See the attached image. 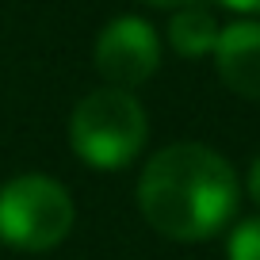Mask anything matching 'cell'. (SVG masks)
I'll list each match as a JSON object with an SVG mask.
<instances>
[{"label":"cell","mask_w":260,"mask_h":260,"mask_svg":"<svg viewBox=\"0 0 260 260\" xmlns=\"http://www.w3.org/2000/svg\"><path fill=\"white\" fill-rule=\"evenodd\" d=\"M218 4H226L234 12H260V0H218Z\"/></svg>","instance_id":"obj_10"},{"label":"cell","mask_w":260,"mask_h":260,"mask_svg":"<svg viewBox=\"0 0 260 260\" xmlns=\"http://www.w3.org/2000/svg\"><path fill=\"white\" fill-rule=\"evenodd\" d=\"M161 65V39L138 16H119L100 31L96 39V69L107 88H138Z\"/></svg>","instance_id":"obj_4"},{"label":"cell","mask_w":260,"mask_h":260,"mask_svg":"<svg viewBox=\"0 0 260 260\" xmlns=\"http://www.w3.org/2000/svg\"><path fill=\"white\" fill-rule=\"evenodd\" d=\"M77 222L73 195L54 176L23 172L0 187V241L23 252H50Z\"/></svg>","instance_id":"obj_3"},{"label":"cell","mask_w":260,"mask_h":260,"mask_svg":"<svg viewBox=\"0 0 260 260\" xmlns=\"http://www.w3.org/2000/svg\"><path fill=\"white\" fill-rule=\"evenodd\" d=\"M142 4H149V8H169V12H180V8H191V4H199V0H142Z\"/></svg>","instance_id":"obj_9"},{"label":"cell","mask_w":260,"mask_h":260,"mask_svg":"<svg viewBox=\"0 0 260 260\" xmlns=\"http://www.w3.org/2000/svg\"><path fill=\"white\" fill-rule=\"evenodd\" d=\"M149 138L146 107L134 92L96 88L69 115V146L92 169H122L142 153Z\"/></svg>","instance_id":"obj_2"},{"label":"cell","mask_w":260,"mask_h":260,"mask_svg":"<svg viewBox=\"0 0 260 260\" xmlns=\"http://www.w3.org/2000/svg\"><path fill=\"white\" fill-rule=\"evenodd\" d=\"M226 260H260V218L237 222L226 241Z\"/></svg>","instance_id":"obj_7"},{"label":"cell","mask_w":260,"mask_h":260,"mask_svg":"<svg viewBox=\"0 0 260 260\" xmlns=\"http://www.w3.org/2000/svg\"><path fill=\"white\" fill-rule=\"evenodd\" d=\"M218 31H222L218 19H214L207 8H199V4L172 12V19H169V42H172V50H176L180 57H207V54H214Z\"/></svg>","instance_id":"obj_6"},{"label":"cell","mask_w":260,"mask_h":260,"mask_svg":"<svg viewBox=\"0 0 260 260\" xmlns=\"http://www.w3.org/2000/svg\"><path fill=\"white\" fill-rule=\"evenodd\" d=\"M214 69L222 84L241 100H260V23L237 19L218 31Z\"/></svg>","instance_id":"obj_5"},{"label":"cell","mask_w":260,"mask_h":260,"mask_svg":"<svg viewBox=\"0 0 260 260\" xmlns=\"http://www.w3.org/2000/svg\"><path fill=\"white\" fill-rule=\"evenodd\" d=\"M245 187H249V199L260 207V157L249 165V180H245Z\"/></svg>","instance_id":"obj_8"},{"label":"cell","mask_w":260,"mask_h":260,"mask_svg":"<svg viewBox=\"0 0 260 260\" xmlns=\"http://www.w3.org/2000/svg\"><path fill=\"white\" fill-rule=\"evenodd\" d=\"M241 203V180L218 149L172 142L138 176V211L169 241H207L222 234Z\"/></svg>","instance_id":"obj_1"}]
</instances>
